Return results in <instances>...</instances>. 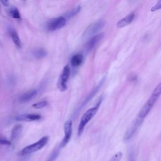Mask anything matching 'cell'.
<instances>
[{
    "instance_id": "6da1fadb",
    "label": "cell",
    "mask_w": 161,
    "mask_h": 161,
    "mask_svg": "<svg viewBox=\"0 0 161 161\" xmlns=\"http://www.w3.org/2000/svg\"><path fill=\"white\" fill-rule=\"evenodd\" d=\"M161 95V82H160L153 89L152 93L148 97L147 102L144 104L143 107L140 109L137 117L144 120L146 116L148 115L158 97Z\"/></svg>"
},
{
    "instance_id": "7a4b0ae2",
    "label": "cell",
    "mask_w": 161,
    "mask_h": 161,
    "mask_svg": "<svg viewBox=\"0 0 161 161\" xmlns=\"http://www.w3.org/2000/svg\"><path fill=\"white\" fill-rule=\"evenodd\" d=\"M101 100L100 99L98 101V103L96 104L95 106L87 110L85 112V113L82 116L80 121L79 122V126H78V130H77V135L79 136H80L82 134L86 125L90 121V120L94 116V115L97 112L99 106L101 104Z\"/></svg>"
},
{
    "instance_id": "3957f363",
    "label": "cell",
    "mask_w": 161,
    "mask_h": 161,
    "mask_svg": "<svg viewBox=\"0 0 161 161\" xmlns=\"http://www.w3.org/2000/svg\"><path fill=\"white\" fill-rule=\"evenodd\" d=\"M48 136H43L38 141L36 142L28 145L24 147L20 152L21 155H25L27 154H30L35 152H37L42 148H43L48 143Z\"/></svg>"
},
{
    "instance_id": "277c9868",
    "label": "cell",
    "mask_w": 161,
    "mask_h": 161,
    "mask_svg": "<svg viewBox=\"0 0 161 161\" xmlns=\"http://www.w3.org/2000/svg\"><path fill=\"white\" fill-rule=\"evenodd\" d=\"M70 73V69L69 65H65L59 76L58 80L57 81V87L61 92H64L67 88V80L69 78Z\"/></svg>"
},
{
    "instance_id": "5b68a950",
    "label": "cell",
    "mask_w": 161,
    "mask_h": 161,
    "mask_svg": "<svg viewBox=\"0 0 161 161\" xmlns=\"http://www.w3.org/2000/svg\"><path fill=\"white\" fill-rule=\"evenodd\" d=\"M64 137L60 143V148L65 147L70 141L72 132V122L71 120H67L65 121V123H64Z\"/></svg>"
},
{
    "instance_id": "8992f818",
    "label": "cell",
    "mask_w": 161,
    "mask_h": 161,
    "mask_svg": "<svg viewBox=\"0 0 161 161\" xmlns=\"http://www.w3.org/2000/svg\"><path fill=\"white\" fill-rule=\"evenodd\" d=\"M66 18L64 16H59L56 18L50 19L47 24V28L50 31H55L56 30L63 28L66 24Z\"/></svg>"
},
{
    "instance_id": "52a82bcc",
    "label": "cell",
    "mask_w": 161,
    "mask_h": 161,
    "mask_svg": "<svg viewBox=\"0 0 161 161\" xmlns=\"http://www.w3.org/2000/svg\"><path fill=\"white\" fill-rule=\"evenodd\" d=\"M143 119L136 117L135 119L132 123L131 125L128 128L127 131L125 132V134L124 135V140H130L136 133L140 126L142 125L143 122Z\"/></svg>"
},
{
    "instance_id": "ba28073f",
    "label": "cell",
    "mask_w": 161,
    "mask_h": 161,
    "mask_svg": "<svg viewBox=\"0 0 161 161\" xmlns=\"http://www.w3.org/2000/svg\"><path fill=\"white\" fill-rule=\"evenodd\" d=\"M105 25V22L103 20H99L91 25L86 30L84 35L85 36H90L97 33Z\"/></svg>"
},
{
    "instance_id": "9c48e42d",
    "label": "cell",
    "mask_w": 161,
    "mask_h": 161,
    "mask_svg": "<svg viewBox=\"0 0 161 161\" xmlns=\"http://www.w3.org/2000/svg\"><path fill=\"white\" fill-rule=\"evenodd\" d=\"M42 116L38 114H23L18 116L16 118V120L18 121H24V122H30L34 121L40 119Z\"/></svg>"
},
{
    "instance_id": "30bf717a",
    "label": "cell",
    "mask_w": 161,
    "mask_h": 161,
    "mask_svg": "<svg viewBox=\"0 0 161 161\" xmlns=\"http://www.w3.org/2000/svg\"><path fill=\"white\" fill-rule=\"evenodd\" d=\"M104 34L103 33H100L98 35H96L94 36H92L85 45V48L87 51H90L102 39L103 37Z\"/></svg>"
},
{
    "instance_id": "8fae6325",
    "label": "cell",
    "mask_w": 161,
    "mask_h": 161,
    "mask_svg": "<svg viewBox=\"0 0 161 161\" xmlns=\"http://www.w3.org/2000/svg\"><path fill=\"white\" fill-rule=\"evenodd\" d=\"M135 18V13H131L129 14H128L125 18L121 19L116 24V27L118 28H121L123 27H125L130 25L132 21Z\"/></svg>"
},
{
    "instance_id": "7c38bea8",
    "label": "cell",
    "mask_w": 161,
    "mask_h": 161,
    "mask_svg": "<svg viewBox=\"0 0 161 161\" xmlns=\"http://www.w3.org/2000/svg\"><path fill=\"white\" fill-rule=\"evenodd\" d=\"M104 80H105V78L104 77V78L99 82V84L92 89V91L90 92V94H89V96H88L87 97V98L85 99L84 103L82 104L81 106H84L85 104H86L94 96V95L97 92V91L99 90V89H100V88L102 87V86L103 85V84H104Z\"/></svg>"
},
{
    "instance_id": "4fadbf2b",
    "label": "cell",
    "mask_w": 161,
    "mask_h": 161,
    "mask_svg": "<svg viewBox=\"0 0 161 161\" xmlns=\"http://www.w3.org/2000/svg\"><path fill=\"white\" fill-rule=\"evenodd\" d=\"M37 94V91L36 89H33L31 91H29L23 94L21 96L19 97V100L21 102H27L33 99L35 97V96Z\"/></svg>"
},
{
    "instance_id": "5bb4252c",
    "label": "cell",
    "mask_w": 161,
    "mask_h": 161,
    "mask_svg": "<svg viewBox=\"0 0 161 161\" xmlns=\"http://www.w3.org/2000/svg\"><path fill=\"white\" fill-rule=\"evenodd\" d=\"M9 33L10 35V36L13 42V43H14V45L18 47V48H21V42L20 40V38L18 35V33H16V31L13 30V29H10L9 30Z\"/></svg>"
},
{
    "instance_id": "9a60e30c",
    "label": "cell",
    "mask_w": 161,
    "mask_h": 161,
    "mask_svg": "<svg viewBox=\"0 0 161 161\" xmlns=\"http://www.w3.org/2000/svg\"><path fill=\"white\" fill-rule=\"evenodd\" d=\"M83 61V55L80 53H77L73 55L70 59V64L73 67L79 66Z\"/></svg>"
},
{
    "instance_id": "2e32d148",
    "label": "cell",
    "mask_w": 161,
    "mask_h": 161,
    "mask_svg": "<svg viewBox=\"0 0 161 161\" xmlns=\"http://www.w3.org/2000/svg\"><path fill=\"white\" fill-rule=\"evenodd\" d=\"M23 130V127L21 125H16L12 129L11 133V140H14L20 135Z\"/></svg>"
},
{
    "instance_id": "e0dca14e",
    "label": "cell",
    "mask_w": 161,
    "mask_h": 161,
    "mask_svg": "<svg viewBox=\"0 0 161 161\" xmlns=\"http://www.w3.org/2000/svg\"><path fill=\"white\" fill-rule=\"evenodd\" d=\"M47 54V52L42 48H38L33 52V55L36 58H42L45 57Z\"/></svg>"
},
{
    "instance_id": "ac0fdd59",
    "label": "cell",
    "mask_w": 161,
    "mask_h": 161,
    "mask_svg": "<svg viewBox=\"0 0 161 161\" xmlns=\"http://www.w3.org/2000/svg\"><path fill=\"white\" fill-rule=\"evenodd\" d=\"M9 15L14 19H21V14L19 13V11H18V8H16L14 6H12L9 9Z\"/></svg>"
},
{
    "instance_id": "d6986e66",
    "label": "cell",
    "mask_w": 161,
    "mask_h": 161,
    "mask_svg": "<svg viewBox=\"0 0 161 161\" xmlns=\"http://www.w3.org/2000/svg\"><path fill=\"white\" fill-rule=\"evenodd\" d=\"M80 9H81V7L80 6H78L77 7L75 8L74 9L70 10L69 13H67L65 16L64 17L65 18H70L73 16H74L75 15H76L80 11Z\"/></svg>"
},
{
    "instance_id": "ffe728a7",
    "label": "cell",
    "mask_w": 161,
    "mask_h": 161,
    "mask_svg": "<svg viewBox=\"0 0 161 161\" xmlns=\"http://www.w3.org/2000/svg\"><path fill=\"white\" fill-rule=\"evenodd\" d=\"M47 104V102L45 101H42L38 103H36L32 105V107L35 109H41L45 107Z\"/></svg>"
},
{
    "instance_id": "44dd1931",
    "label": "cell",
    "mask_w": 161,
    "mask_h": 161,
    "mask_svg": "<svg viewBox=\"0 0 161 161\" xmlns=\"http://www.w3.org/2000/svg\"><path fill=\"white\" fill-rule=\"evenodd\" d=\"M123 157V153L121 152H118L116 153L108 161H120Z\"/></svg>"
},
{
    "instance_id": "7402d4cb",
    "label": "cell",
    "mask_w": 161,
    "mask_h": 161,
    "mask_svg": "<svg viewBox=\"0 0 161 161\" xmlns=\"http://www.w3.org/2000/svg\"><path fill=\"white\" fill-rule=\"evenodd\" d=\"M59 154V150H55L50 156V157L47 160V161H55L57 158V157L58 156Z\"/></svg>"
},
{
    "instance_id": "603a6c76",
    "label": "cell",
    "mask_w": 161,
    "mask_h": 161,
    "mask_svg": "<svg viewBox=\"0 0 161 161\" xmlns=\"http://www.w3.org/2000/svg\"><path fill=\"white\" fill-rule=\"evenodd\" d=\"M161 9V0H158L157 3L151 8L152 11H155Z\"/></svg>"
},
{
    "instance_id": "cb8c5ba5",
    "label": "cell",
    "mask_w": 161,
    "mask_h": 161,
    "mask_svg": "<svg viewBox=\"0 0 161 161\" xmlns=\"http://www.w3.org/2000/svg\"><path fill=\"white\" fill-rule=\"evenodd\" d=\"M0 144H1V145H11V142L7 140L5 138H0Z\"/></svg>"
},
{
    "instance_id": "d4e9b609",
    "label": "cell",
    "mask_w": 161,
    "mask_h": 161,
    "mask_svg": "<svg viewBox=\"0 0 161 161\" xmlns=\"http://www.w3.org/2000/svg\"><path fill=\"white\" fill-rule=\"evenodd\" d=\"M0 1L1 2V3L5 6H8L9 5V0H0Z\"/></svg>"
},
{
    "instance_id": "484cf974",
    "label": "cell",
    "mask_w": 161,
    "mask_h": 161,
    "mask_svg": "<svg viewBox=\"0 0 161 161\" xmlns=\"http://www.w3.org/2000/svg\"><path fill=\"white\" fill-rule=\"evenodd\" d=\"M129 161H135V157H134V154L133 153L130 154Z\"/></svg>"
}]
</instances>
